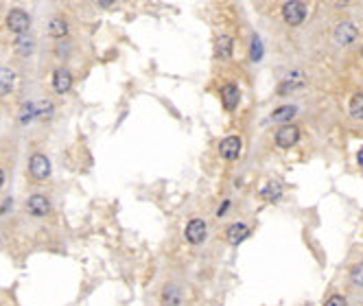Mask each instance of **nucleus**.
Instances as JSON below:
<instances>
[{
  "label": "nucleus",
  "mask_w": 363,
  "mask_h": 306,
  "mask_svg": "<svg viewBox=\"0 0 363 306\" xmlns=\"http://www.w3.org/2000/svg\"><path fill=\"white\" fill-rule=\"evenodd\" d=\"M29 173L33 179L42 182L50 175V160L44 156V153H33L31 160H29Z\"/></svg>",
  "instance_id": "obj_2"
},
{
  "label": "nucleus",
  "mask_w": 363,
  "mask_h": 306,
  "mask_svg": "<svg viewBox=\"0 0 363 306\" xmlns=\"http://www.w3.org/2000/svg\"><path fill=\"white\" fill-rule=\"evenodd\" d=\"M33 116H35V105H33V103H26L24 108H22V112H20V123L26 125Z\"/></svg>",
  "instance_id": "obj_22"
},
{
  "label": "nucleus",
  "mask_w": 363,
  "mask_h": 306,
  "mask_svg": "<svg viewBox=\"0 0 363 306\" xmlns=\"http://www.w3.org/2000/svg\"><path fill=\"white\" fill-rule=\"evenodd\" d=\"M3 184H5V173H3V169H0V188H3Z\"/></svg>",
  "instance_id": "obj_26"
},
{
  "label": "nucleus",
  "mask_w": 363,
  "mask_h": 306,
  "mask_svg": "<svg viewBox=\"0 0 363 306\" xmlns=\"http://www.w3.org/2000/svg\"><path fill=\"white\" fill-rule=\"evenodd\" d=\"M53 88H55L57 94H66V92L72 88V75H70V70H66V68L55 70V75H53Z\"/></svg>",
  "instance_id": "obj_9"
},
{
  "label": "nucleus",
  "mask_w": 363,
  "mask_h": 306,
  "mask_svg": "<svg viewBox=\"0 0 363 306\" xmlns=\"http://www.w3.org/2000/svg\"><path fill=\"white\" fill-rule=\"evenodd\" d=\"M282 18H285V22L289 26H298L304 22V18H306V5H302V3H287L285 7H282Z\"/></svg>",
  "instance_id": "obj_4"
},
{
  "label": "nucleus",
  "mask_w": 363,
  "mask_h": 306,
  "mask_svg": "<svg viewBox=\"0 0 363 306\" xmlns=\"http://www.w3.org/2000/svg\"><path fill=\"white\" fill-rule=\"evenodd\" d=\"M16 88V72L7 66H0V96L11 94Z\"/></svg>",
  "instance_id": "obj_10"
},
{
  "label": "nucleus",
  "mask_w": 363,
  "mask_h": 306,
  "mask_svg": "<svg viewBox=\"0 0 363 306\" xmlns=\"http://www.w3.org/2000/svg\"><path fill=\"white\" fill-rule=\"evenodd\" d=\"M26 210H29V215H33V217H44V215H48L50 203L44 195H31L29 201H26Z\"/></svg>",
  "instance_id": "obj_8"
},
{
  "label": "nucleus",
  "mask_w": 363,
  "mask_h": 306,
  "mask_svg": "<svg viewBox=\"0 0 363 306\" xmlns=\"http://www.w3.org/2000/svg\"><path fill=\"white\" fill-rule=\"evenodd\" d=\"M16 50H18V55H24V57H29L33 50H35V39L29 37V35H20L16 39Z\"/></svg>",
  "instance_id": "obj_16"
},
{
  "label": "nucleus",
  "mask_w": 363,
  "mask_h": 306,
  "mask_svg": "<svg viewBox=\"0 0 363 306\" xmlns=\"http://www.w3.org/2000/svg\"><path fill=\"white\" fill-rule=\"evenodd\" d=\"M228 206H230V201H223V206H221V210H219V217H221V215H223V212H226V210H228Z\"/></svg>",
  "instance_id": "obj_24"
},
{
  "label": "nucleus",
  "mask_w": 363,
  "mask_h": 306,
  "mask_svg": "<svg viewBox=\"0 0 363 306\" xmlns=\"http://www.w3.org/2000/svg\"><path fill=\"white\" fill-rule=\"evenodd\" d=\"M350 280L357 284V287H363V263L354 265V267L350 269Z\"/></svg>",
  "instance_id": "obj_21"
},
{
  "label": "nucleus",
  "mask_w": 363,
  "mask_h": 306,
  "mask_svg": "<svg viewBox=\"0 0 363 306\" xmlns=\"http://www.w3.org/2000/svg\"><path fill=\"white\" fill-rule=\"evenodd\" d=\"M261 197L267 199V201H278V199L282 197V186H280L278 182H267V184H263Z\"/></svg>",
  "instance_id": "obj_15"
},
{
  "label": "nucleus",
  "mask_w": 363,
  "mask_h": 306,
  "mask_svg": "<svg viewBox=\"0 0 363 306\" xmlns=\"http://www.w3.org/2000/svg\"><path fill=\"white\" fill-rule=\"evenodd\" d=\"M295 116V108L293 105H285V108H278L272 114V121H276V123H285L287 125V121H291V118Z\"/></svg>",
  "instance_id": "obj_18"
},
{
  "label": "nucleus",
  "mask_w": 363,
  "mask_h": 306,
  "mask_svg": "<svg viewBox=\"0 0 363 306\" xmlns=\"http://www.w3.org/2000/svg\"><path fill=\"white\" fill-rule=\"evenodd\" d=\"M333 37H335V42H337L339 46H350L354 39H357V26H354L352 22H341V24L335 26Z\"/></svg>",
  "instance_id": "obj_6"
},
{
  "label": "nucleus",
  "mask_w": 363,
  "mask_h": 306,
  "mask_svg": "<svg viewBox=\"0 0 363 306\" xmlns=\"http://www.w3.org/2000/svg\"><path fill=\"white\" fill-rule=\"evenodd\" d=\"M29 26H31V18L26 11H22V9H11L9 11V16H7V29L9 31L24 35V33L29 31Z\"/></svg>",
  "instance_id": "obj_3"
},
{
  "label": "nucleus",
  "mask_w": 363,
  "mask_h": 306,
  "mask_svg": "<svg viewBox=\"0 0 363 306\" xmlns=\"http://www.w3.org/2000/svg\"><path fill=\"white\" fill-rule=\"evenodd\" d=\"M350 114H352V118H359V121H363V94H354L352 96Z\"/></svg>",
  "instance_id": "obj_19"
},
{
  "label": "nucleus",
  "mask_w": 363,
  "mask_h": 306,
  "mask_svg": "<svg viewBox=\"0 0 363 306\" xmlns=\"http://www.w3.org/2000/svg\"><path fill=\"white\" fill-rule=\"evenodd\" d=\"M206 232H208V228H206V221H203V219H190L186 230H184V236H186V241L190 245H197L206 238Z\"/></svg>",
  "instance_id": "obj_5"
},
{
  "label": "nucleus",
  "mask_w": 363,
  "mask_h": 306,
  "mask_svg": "<svg viewBox=\"0 0 363 306\" xmlns=\"http://www.w3.org/2000/svg\"><path fill=\"white\" fill-rule=\"evenodd\" d=\"M221 98H223V105H226V110H236V105H239V88H236L234 83H228V85H223V90H221Z\"/></svg>",
  "instance_id": "obj_13"
},
{
  "label": "nucleus",
  "mask_w": 363,
  "mask_h": 306,
  "mask_svg": "<svg viewBox=\"0 0 363 306\" xmlns=\"http://www.w3.org/2000/svg\"><path fill=\"white\" fill-rule=\"evenodd\" d=\"M226 238L232 245H239V243H243L245 238H249V228L245 223H234V225H230L228 228V232H226Z\"/></svg>",
  "instance_id": "obj_12"
},
{
  "label": "nucleus",
  "mask_w": 363,
  "mask_h": 306,
  "mask_svg": "<svg viewBox=\"0 0 363 306\" xmlns=\"http://www.w3.org/2000/svg\"><path fill=\"white\" fill-rule=\"evenodd\" d=\"M357 162H359V166H363V149L357 153Z\"/></svg>",
  "instance_id": "obj_25"
},
{
  "label": "nucleus",
  "mask_w": 363,
  "mask_h": 306,
  "mask_svg": "<svg viewBox=\"0 0 363 306\" xmlns=\"http://www.w3.org/2000/svg\"><path fill=\"white\" fill-rule=\"evenodd\" d=\"M300 140V129L295 125H280L276 129V144L280 149H291Z\"/></svg>",
  "instance_id": "obj_1"
},
{
  "label": "nucleus",
  "mask_w": 363,
  "mask_h": 306,
  "mask_svg": "<svg viewBox=\"0 0 363 306\" xmlns=\"http://www.w3.org/2000/svg\"><path fill=\"white\" fill-rule=\"evenodd\" d=\"M182 304V289L175 284H167L162 291V306H180Z\"/></svg>",
  "instance_id": "obj_14"
},
{
  "label": "nucleus",
  "mask_w": 363,
  "mask_h": 306,
  "mask_svg": "<svg viewBox=\"0 0 363 306\" xmlns=\"http://www.w3.org/2000/svg\"><path fill=\"white\" fill-rule=\"evenodd\" d=\"M53 112H55L53 103L42 101V105H39V108L35 110V116H37V118H44V121H48V118H53Z\"/></svg>",
  "instance_id": "obj_20"
},
{
  "label": "nucleus",
  "mask_w": 363,
  "mask_h": 306,
  "mask_svg": "<svg viewBox=\"0 0 363 306\" xmlns=\"http://www.w3.org/2000/svg\"><path fill=\"white\" fill-rule=\"evenodd\" d=\"M232 50H234V39L230 35H219L217 37V44H215V55L219 59H230L232 57Z\"/></svg>",
  "instance_id": "obj_11"
},
{
  "label": "nucleus",
  "mask_w": 363,
  "mask_h": 306,
  "mask_svg": "<svg viewBox=\"0 0 363 306\" xmlns=\"http://www.w3.org/2000/svg\"><path fill=\"white\" fill-rule=\"evenodd\" d=\"M241 138L239 136H228L223 138L221 144H219V156L223 160H236L241 156Z\"/></svg>",
  "instance_id": "obj_7"
},
{
  "label": "nucleus",
  "mask_w": 363,
  "mask_h": 306,
  "mask_svg": "<svg viewBox=\"0 0 363 306\" xmlns=\"http://www.w3.org/2000/svg\"><path fill=\"white\" fill-rule=\"evenodd\" d=\"M324 306H348V302H346L344 295H331Z\"/></svg>",
  "instance_id": "obj_23"
},
{
  "label": "nucleus",
  "mask_w": 363,
  "mask_h": 306,
  "mask_svg": "<svg viewBox=\"0 0 363 306\" xmlns=\"http://www.w3.org/2000/svg\"><path fill=\"white\" fill-rule=\"evenodd\" d=\"M66 33H68V22L62 18H53L48 22V35L53 37H64Z\"/></svg>",
  "instance_id": "obj_17"
}]
</instances>
